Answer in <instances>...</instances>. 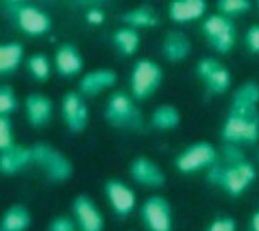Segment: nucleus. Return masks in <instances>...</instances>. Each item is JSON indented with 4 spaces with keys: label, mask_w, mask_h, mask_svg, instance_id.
I'll return each instance as SVG.
<instances>
[{
    "label": "nucleus",
    "mask_w": 259,
    "mask_h": 231,
    "mask_svg": "<svg viewBox=\"0 0 259 231\" xmlns=\"http://www.w3.org/2000/svg\"><path fill=\"white\" fill-rule=\"evenodd\" d=\"M73 220L78 231H104L106 220L90 196L78 194L71 204Z\"/></svg>",
    "instance_id": "nucleus-13"
},
{
    "label": "nucleus",
    "mask_w": 259,
    "mask_h": 231,
    "mask_svg": "<svg viewBox=\"0 0 259 231\" xmlns=\"http://www.w3.org/2000/svg\"><path fill=\"white\" fill-rule=\"evenodd\" d=\"M107 15L103 9L100 8H90L85 13H84V20L85 23L90 24V26H101V24L106 23Z\"/></svg>",
    "instance_id": "nucleus-33"
},
{
    "label": "nucleus",
    "mask_w": 259,
    "mask_h": 231,
    "mask_svg": "<svg viewBox=\"0 0 259 231\" xmlns=\"http://www.w3.org/2000/svg\"><path fill=\"white\" fill-rule=\"evenodd\" d=\"M54 67L57 74L66 79L78 76L84 69V59L73 43H63L54 53Z\"/></svg>",
    "instance_id": "nucleus-17"
},
{
    "label": "nucleus",
    "mask_w": 259,
    "mask_h": 231,
    "mask_svg": "<svg viewBox=\"0 0 259 231\" xmlns=\"http://www.w3.org/2000/svg\"><path fill=\"white\" fill-rule=\"evenodd\" d=\"M221 139L232 146H253L259 141V107L248 101L231 100L222 124Z\"/></svg>",
    "instance_id": "nucleus-1"
},
{
    "label": "nucleus",
    "mask_w": 259,
    "mask_h": 231,
    "mask_svg": "<svg viewBox=\"0 0 259 231\" xmlns=\"http://www.w3.org/2000/svg\"><path fill=\"white\" fill-rule=\"evenodd\" d=\"M5 8L8 10L10 17L17 26V29L30 36V37H38L45 36L53 27V22L50 15L40 9L36 5H31L27 2H3Z\"/></svg>",
    "instance_id": "nucleus-3"
},
{
    "label": "nucleus",
    "mask_w": 259,
    "mask_h": 231,
    "mask_svg": "<svg viewBox=\"0 0 259 231\" xmlns=\"http://www.w3.org/2000/svg\"><path fill=\"white\" fill-rule=\"evenodd\" d=\"M205 231H236L235 218L229 216L218 217L211 221Z\"/></svg>",
    "instance_id": "nucleus-32"
},
{
    "label": "nucleus",
    "mask_w": 259,
    "mask_h": 231,
    "mask_svg": "<svg viewBox=\"0 0 259 231\" xmlns=\"http://www.w3.org/2000/svg\"><path fill=\"white\" fill-rule=\"evenodd\" d=\"M33 164L30 147L15 144L0 151V171L5 176H16Z\"/></svg>",
    "instance_id": "nucleus-19"
},
{
    "label": "nucleus",
    "mask_w": 259,
    "mask_h": 231,
    "mask_svg": "<svg viewBox=\"0 0 259 231\" xmlns=\"http://www.w3.org/2000/svg\"><path fill=\"white\" fill-rule=\"evenodd\" d=\"M181 113L174 104H160L151 113L150 123L155 130L169 131L176 130L181 124Z\"/></svg>",
    "instance_id": "nucleus-23"
},
{
    "label": "nucleus",
    "mask_w": 259,
    "mask_h": 231,
    "mask_svg": "<svg viewBox=\"0 0 259 231\" xmlns=\"http://www.w3.org/2000/svg\"><path fill=\"white\" fill-rule=\"evenodd\" d=\"M26 67H27V71L31 79H34L36 82H41V83L47 82L53 71L52 62H50L49 56L45 53L31 54L26 60Z\"/></svg>",
    "instance_id": "nucleus-26"
},
{
    "label": "nucleus",
    "mask_w": 259,
    "mask_h": 231,
    "mask_svg": "<svg viewBox=\"0 0 259 231\" xmlns=\"http://www.w3.org/2000/svg\"><path fill=\"white\" fill-rule=\"evenodd\" d=\"M24 113L31 127H45L53 117V101L43 93H29L24 99Z\"/></svg>",
    "instance_id": "nucleus-16"
},
{
    "label": "nucleus",
    "mask_w": 259,
    "mask_h": 231,
    "mask_svg": "<svg viewBox=\"0 0 259 231\" xmlns=\"http://www.w3.org/2000/svg\"><path fill=\"white\" fill-rule=\"evenodd\" d=\"M61 119L67 130L73 134H80L89 124V107L83 99V94L70 90L61 97Z\"/></svg>",
    "instance_id": "nucleus-11"
},
{
    "label": "nucleus",
    "mask_w": 259,
    "mask_h": 231,
    "mask_svg": "<svg viewBox=\"0 0 259 231\" xmlns=\"http://www.w3.org/2000/svg\"><path fill=\"white\" fill-rule=\"evenodd\" d=\"M256 176L255 166L245 157L238 162H218L208 170L206 181L222 188L231 197H239L256 180Z\"/></svg>",
    "instance_id": "nucleus-2"
},
{
    "label": "nucleus",
    "mask_w": 259,
    "mask_h": 231,
    "mask_svg": "<svg viewBox=\"0 0 259 231\" xmlns=\"http://www.w3.org/2000/svg\"><path fill=\"white\" fill-rule=\"evenodd\" d=\"M104 117L107 123L115 129L134 127L141 122V113L134 97L122 90L111 93L108 96L104 108Z\"/></svg>",
    "instance_id": "nucleus-6"
},
{
    "label": "nucleus",
    "mask_w": 259,
    "mask_h": 231,
    "mask_svg": "<svg viewBox=\"0 0 259 231\" xmlns=\"http://www.w3.org/2000/svg\"><path fill=\"white\" fill-rule=\"evenodd\" d=\"M220 162L218 150L209 141H197L185 147L176 157V169L180 173L190 174L201 170H209Z\"/></svg>",
    "instance_id": "nucleus-7"
},
{
    "label": "nucleus",
    "mask_w": 259,
    "mask_h": 231,
    "mask_svg": "<svg viewBox=\"0 0 259 231\" xmlns=\"http://www.w3.org/2000/svg\"><path fill=\"white\" fill-rule=\"evenodd\" d=\"M124 24H127L131 29H153L160 23V17L155 15L151 8L147 6H138V8L130 9L121 16Z\"/></svg>",
    "instance_id": "nucleus-24"
},
{
    "label": "nucleus",
    "mask_w": 259,
    "mask_h": 231,
    "mask_svg": "<svg viewBox=\"0 0 259 231\" xmlns=\"http://www.w3.org/2000/svg\"><path fill=\"white\" fill-rule=\"evenodd\" d=\"M201 31L218 54H228L235 46L236 29L229 17L220 13L208 16L201 24Z\"/></svg>",
    "instance_id": "nucleus-8"
},
{
    "label": "nucleus",
    "mask_w": 259,
    "mask_h": 231,
    "mask_svg": "<svg viewBox=\"0 0 259 231\" xmlns=\"http://www.w3.org/2000/svg\"><path fill=\"white\" fill-rule=\"evenodd\" d=\"M245 46L252 54H259V24H252L245 33Z\"/></svg>",
    "instance_id": "nucleus-31"
},
{
    "label": "nucleus",
    "mask_w": 259,
    "mask_h": 231,
    "mask_svg": "<svg viewBox=\"0 0 259 231\" xmlns=\"http://www.w3.org/2000/svg\"><path fill=\"white\" fill-rule=\"evenodd\" d=\"M104 194L108 206L117 217L131 216L137 206L136 191L120 178H108L104 183Z\"/></svg>",
    "instance_id": "nucleus-12"
},
{
    "label": "nucleus",
    "mask_w": 259,
    "mask_h": 231,
    "mask_svg": "<svg viewBox=\"0 0 259 231\" xmlns=\"http://www.w3.org/2000/svg\"><path fill=\"white\" fill-rule=\"evenodd\" d=\"M258 8H259V2H258Z\"/></svg>",
    "instance_id": "nucleus-35"
},
{
    "label": "nucleus",
    "mask_w": 259,
    "mask_h": 231,
    "mask_svg": "<svg viewBox=\"0 0 259 231\" xmlns=\"http://www.w3.org/2000/svg\"><path fill=\"white\" fill-rule=\"evenodd\" d=\"M31 148L33 164L45 171L46 177L53 183H64L73 176V163L59 148L47 143H34Z\"/></svg>",
    "instance_id": "nucleus-4"
},
{
    "label": "nucleus",
    "mask_w": 259,
    "mask_h": 231,
    "mask_svg": "<svg viewBox=\"0 0 259 231\" xmlns=\"http://www.w3.org/2000/svg\"><path fill=\"white\" fill-rule=\"evenodd\" d=\"M164 71L153 59H138L130 73V94L136 101L150 99L162 85Z\"/></svg>",
    "instance_id": "nucleus-5"
},
{
    "label": "nucleus",
    "mask_w": 259,
    "mask_h": 231,
    "mask_svg": "<svg viewBox=\"0 0 259 231\" xmlns=\"http://www.w3.org/2000/svg\"><path fill=\"white\" fill-rule=\"evenodd\" d=\"M251 231H259V210L251 217Z\"/></svg>",
    "instance_id": "nucleus-34"
},
{
    "label": "nucleus",
    "mask_w": 259,
    "mask_h": 231,
    "mask_svg": "<svg viewBox=\"0 0 259 231\" xmlns=\"http://www.w3.org/2000/svg\"><path fill=\"white\" fill-rule=\"evenodd\" d=\"M111 42L114 47L122 56H134L141 46V36L136 29L128 26L118 27L111 36Z\"/></svg>",
    "instance_id": "nucleus-25"
},
{
    "label": "nucleus",
    "mask_w": 259,
    "mask_h": 231,
    "mask_svg": "<svg viewBox=\"0 0 259 231\" xmlns=\"http://www.w3.org/2000/svg\"><path fill=\"white\" fill-rule=\"evenodd\" d=\"M19 110V97L13 86H0V115H12Z\"/></svg>",
    "instance_id": "nucleus-27"
},
{
    "label": "nucleus",
    "mask_w": 259,
    "mask_h": 231,
    "mask_svg": "<svg viewBox=\"0 0 259 231\" xmlns=\"http://www.w3.org/2000/svg\"><path fill=\"white\" fill-rule=\"evenodd\" d=\"M205 0H172L168 5V17L174 23L184 24L197 22L206 13Z\"/></svg>",
    "instance_id": "nucleus-18"
},
{
    "label": "nucleus",
    "mask_w": 259,
    "mask_h": 231,
    "mask_svg": "<svg viewBox=\"0 0 259 231\" xmlns=\"http://www.w3.org/2000/svg\"><path fill=\"white\" fill-rule=\"evenodd\" d=\"M17 144L15 141V129L10 115H0V151Z\"/></svg>",
    "instance_id": "nucleus-29"
},
{
    "label": "nucleus",
    "mask_w": 259,
    "mask_h": 231,
    "mask_svg": "<svg viewBox=\"0 0 259 231\" xmlns=\"http://www.w3.org/2000/svg\"><path fill=\"white\" fill-rule=\"evenodd\" d=\"M161 49L165 60L169 63H180L190 56L192 46L187 34L178 30H171L165 34Z\"/></svg>",
    "instance_id": "nucleus-20"
},
{
    "label": "nucleus",
    "mask_w": 259,
    "mask_h": 231,
    "mask_svg": "<svg viewBox=\"0 0 259 231\" xmlns=\"http://www.w3.org/2000/svg\"><path fill=\"white\" fill-rule=\"evenodd\" d=\"M31 225V214L23 204L9 206L0 220V231H27Z\"/></svg>",
    "instance_id": "nucleus-21"
},
{
    "label": "nucleus",
    "mask_w": 259,
    "mask_h": 231,
    "mask_svg": "<svg viewBox=\"0 0 259 231\" xmlns=\"http://www.w3.org/2000/svg\"><path fill=\"white\" fill-rule=\"evenodd\" d=\"M130 176L137 184L147 188H161L167 183V176L164 170L157 163L140 156L130 164Z\"/></svg>",
    "instance_id": "nucleus-14"
},
{
    "label": "nucleus",
    "mask_w": 259,
    "mask_h": 231,
    "mask_svg": "<svg viewBox=\"0 0 259 231\" xmlns=\"http://www.w3.org/2000/svg\"><path fill=\"white\" fill-rule=\"evenodd\" d=\"M197 76L204 83L206 90L215 96L227 93L232 83V76L227 66L213 57H202L197 63Z\"/></svg>",
    "instance_id": "nucleus-10"
},
{
    "label": "nucleus",
    "mask_w": 259,
    "mask_h": 231,
    "mask_svg": "<svg viewBox=\"0 0 259 231\" xmlns=\"http://www.w3.org/2000/svg\"><path fill=\"white\" fill-rule=\"evenodd\" d=\"M118 80L117 71L113 69H93L84 73L78 82V93L85 97H97L101 93L113 89Z\"/></svg>",
    "instance_id": "nucleus-15"
},
{
    "label": "nucleus",
    "mask_w": 259,
    "mask_h": 231,
    "mask_svg": "<svg viewBox=\"0 0 259 231\" xmlns=\"http://www.w3.org/2000/svg\"><path fill=\"white\" fill-rule=\"evenodd\" d=\"M258 159H259V154H258Z\"/></svg>",
    "instance_id": "nucleus-36"
},
{
    "label": "nucleus",
    "mask_w": 259,
    "mask_h": 231,
    "mask_svg": "<svg viewBox=\"0 0 259 231\" xmlns=\"http://www.w3.org/2000/svg\"><path fill=\"white\" fill-rule=\"evenodd\" d=\"M47 231H78V228L71 217L57 216L50 221Z\"/></svg>",
    "instance_id": "nucleus-30"
},
{
    "label": "nucleus",
    "mask_w": 259,
    "mask_h": 231,
    "mask_svg": "<svg viewBox=\"0 0 259 231\" xmlns=\"http://www.w3.org/2000/svg\"><path fill=\"white\" fill-rule=\"evenodd\" d=\"M249 231H251V230H249Z\"/></svg>",
    "instance_id": "nucleus-37"
},
{
    "label": "nucleus",
    "mask_w": 259,
    "mask_h": 231,
    "mask_svg": "<svg viewBox=\"0 0 259 231\" xmlns=\"http://www.w3.org/2000/svg\"><path fill=\"white\" fill-rule=\"evenodd\" d=\"M251 2L249 0H220L217 2V9L220 15L225 17H234V16H241L251 10Z\"/></svg>",
    "instance_id": "nucleus-28"
},
{
    "label": "nucleus",
    "mask_w": 259,
    "mask_h": 231,
    "mask_svg": "<svg viewBox=\"0 0 259 231\" xmlns=\"http://www.w3.org/2000/svg\"><path fill=\"white\" fill-rule=\"evenodd\" d=\"M24 60V46L20 42H6L0 46V73L2 76L13 74Z\"/></svg>",
    "instance_id": "nucleus-22"
},
{
    "label": "nucleus",
    "mask_w": 259,
    "mask_h": 231,
    "mask_svg": "<svg viewBox=\"0 0 259 231\" xmlns=\"http://www.w3.org/2000/svg\"><path fill=\"white\" fill-rule=\"evenodd\" d=\"M140 217L147 231H172V206L162 196H150L145 199L140 208Z\"/></svg>",
    "instance_id": "nucleus-9"
}]
</instances>
